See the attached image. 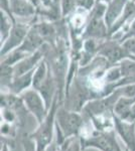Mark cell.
I'll use <instances>...</instances> for the list:
<instances>
[{
	"label": "cell",
	"instance_id": "obj_17",
	"mask_svg": "<svg viewBox=\"0 0 135 151\" xmlns=\"http://www.w3.org/2000/svg\"><path fill=\"white\" fill-rule=\"evenodd\" d=\"M14 23H15V21L9 17L5 12H0V40H1V43L4 42L6 38L8 37Z\"/></svg>",
	"mask_w": 135,
	"mask_h": 151
},
{
	"label": "cell",
	"instance_id": "obj_9",
	"mask_svg": "<svg viewBox=\"0 0 135 151\" xmlns=\"http://www.w3.org/2000/svg\"><path fill=\"white\" fill-rule=\"evenodd\" d=\"M114 129L122 140L124 141L126 148L129 151H135V122H127L121 120L113 113Z\"/></svg>",
	"mask_w": 135,
	"mask_h": 151
},
{
	"label": "cell",
	"instance_id": "obj_21",
	"mask_svg": "<svg viewBox=\"0 0 135 151\" xmlns=\"http://www.w3.org/2000/svg\"><path fill=\"white\" fill-rule=\"evenodd\" d=\"M62 17H67L77 8V0H60Z\"/></svg>",
	"mask_w": 135,
	"mask_h": 151
},
{
	"label": "cell",
	"instance_id": "obj_12",
	"mask_svg": "<svg viewBox=\"0 0 135 151\" xmlns=\"http://www.w3.org/2000/svg\"><path fill=\"white\" fill-rule=\"evenodd\" d=\"M134 18H135V2L132 1V0H129L128 3L125 6L122 14L118 18V20L109 28V32H108L109 37H111L113 35H115V33L118 32L121 29H123L125 26L128 25Z\"/></svg>",
	"mask_w": 135,
	"mask_h": 151
},
{
	"label": "cell",
	"instance_id": "obj_14",
	"mask_svg": "<svg viewBox=\"0 0 135 151\" xmlns=\"http://www.w3.org/2000/svg\"><path fill=\"white\" fill-rule=\"evenodd\" d=\"M128 1L129 0H112L108 4L106 14H105V21H106L108 28L111 27L118 20Z\"/></svg>",
	"mask_w": 135,
	"mask_h": 151
},
{
	"label": "cell",
	"instance_id": "obj_29",
	"mask_svg": "<svg viewBox=\"0 0 135 151\" xmlns=\"http://www.w3.org/2000/svg\"><path fill=\"white\" fill-rule=\"evenodd\" d=\"M1 151H9L8 150V147H7V145L6 144H4L3 145V148H2V150Z\"/></svg>",
	"mask_w": 135,
	"mask_h": 151
},
{
	"label": "cell",
	"instance_id": "obj_22",
	"mask_svg": "<svg viewBox=\"0 0 135 151\" xmlns=\"http://www.w3.org/2000/svg\"><path fill=\"white\" fill-rule=\"evenodd\" d=\"M97 0H77V8H81L82 10L90 13L95 7Z\"/></svg>",
	"mask_w": 135,
	"mask_h": 151
},
{
	"label": "cell",
	"instance_id": "obj_30",
	"mask_svg": "<svg viewBox=\"0 0 135 151\" xmlns=\"http://www.w3.org/2000/svg\"><path fill=\"white\" fill-rule=\"evenodd\" d=\"M125 151H129L128 149H127V148H126V149H125Z\"/></svg>",
	"mask_w": 135,
	"mask_h": 151
},
{
	"label": "cell",
	"instance_id": "obj_25",
	"mask_svg": "<svg viewBox=\"0 0 135 151\" xmlns=\"http://www.w3.org/2000/svg\"><path fill=\"white\" fill-rule=\"evenodd\" d=\"M82 150L83 149H82V145H81L80 138L79 139H75V137L71 138L66 151H82Z\"/></svg>",
	"mask_w": 135,
	"mask_h": 151
},
{
	"label": "cell",
	"instance_id": "obj_1",
	"mask_svg": "<svg viewBox=\"0 0 135 151\" xmlns=\"http://www.w3.org/2000/svg\"><path fill=\"white\" fill-rule=\"evenodd\" d=\"M58 96L51 105L48 116L34 132L31 134V138L35 142V151H45L53 138V130L56 128V113L58 108Z\"/></svg>",
	"mask_w": 135,
	"mask_h": 151
},
{
	"label": "cell",
	"instance_id": "obj_19",
	"mask_svg": "<svg viewBox=\"0 0 135 151\" xmlns=\"http://www.w3.org/2000/svg\"><path fill=\"white\" fill-rule=\"evenodd\" d=\"M123 78H135V58H127L119 63Z\"/></svg>",
	"mask_w": 135,
	"mask_h": 151
},
{
	"label": "cell",
	"instance_id": "obj_23",
	"mask_svg": "<svg viewBox=\"0 0 135 151\" xmlns=\"http://www.w3.org/2000/svg\"><path fill=\"white\" fill-rule=\"evenodd\" d=\"M121 43L130 57L135 58V37H128Z\"/></svg>",
	"mask_w": 135,
	"mask_h": 151
},
{
	"label": "cell",
	"instance_id": "obj_6",
	"mask_svg": "<svg viewBox=\"0 0 135 151\" xmlns=\"http://www.w3.org/2000/svg\"><path fill=\"white\" fill-rule=\"evenodd\" d=\"M97 55L104 58L111 65H118L124 58H131L120 41L110 37L101 41Z\"/></svg>",
	"mask_w": 135,
	"mask_h": 151
},
{
	"label": "cell",
	"instance_id": "obj_13",
	"mask_svg": "<svg viewBox=\"0 0 135 151\" xmlns=\"http://www.w3.org/2000/svg\"><path fill=\"white\" fill-rule=\"evenodd\" d=\"M33 73H34V70H31V72L26 73V74L14 77L12 82L10 83V85L7 88L9 93L19 96V95L21 93H23L24 91H26L27 89L32 87Z\"/></svg>",
	"mask_w": 135,
	"mask_h": 151
},
{
	"label": "cell",
	"instance_id": "obj_18",
	"mask_svg": "<svg viewBox=\"0 0 135 151\" xmlns=\"http://www.w3.org/2000/svg\"><path fill=\"white\" fill-rule=\"evenodd\" d=\"M28 53L24 52L23 50H21L19 47L13 50L12 52H8L6 55L1 58V64L10 65V67H13L14 65H16L18 62H20L22 58L25 57H27Z\"/></svg>",
	"mask_w": 135,
	"mask_h": 151
},
{
	"label": "cell",
	"instance_id": "obj_24",
	"mask_svg": "<svg viewBox=\"0 0 135 151\" xmlns=\"http://www.w3.org/2000/svg\"><path fill=\"white\" fill-rule=\"evenodd\" d=\"M118 90L122 97L135 98V83L128 84V85H126V86H123L121 88H118Z\"/></svg>",
	"mask_w": 135,
	"mask_h": 151
},
{
	"label": "cell",
	"instance_id": "obj_15",
	"mask_svg": "<svg viewBox=\"0 0 135 151\" xmlns=\"http://www.w3.org/2000/svg\"><path fill=\"white\" fill-rule=\"evenodd\" d=\"M135 103V98H126V97H120L114 107L113 113L118 118L124 121H128L131 108Z\"/></svg>",
	"mask_w": 135,
	"mask_h": 151
},
{
	"label": "cell",
	"instance_id": "obj_26",
	"mask_svg": "<svg viewBox=\"0 0 135 151\" xmlns=\"http://www.w3.org/2000/svg\"><path fill=\"white\" fill-rule=\"evenodd\" d=\"M0 7H1V11L5 12L7 15L10 18L13 19L16 22V19L14 18V16L11 13V9H10V0H0Z\"/></svg>",
	"mask_w": 135,
	"mask_h": 151
},
{
	"label": "cell",
	"instance_id": "obj_27",
	"mask_svg": "<svg viewBox=\"0 0 135 151\" xmlns=\"http://www.w3.org/2000/svg\"><path fill=\"white\" fill-rule=\"evenodd\" d=\"M2 116H3L4 121L7 123L12 122L15 119V114L13 113L11 108H3V110H2Z\"/></svg>",
	"mask_w": 135,
	"mask_h": 151
},
{
	"label": "cell",
	"instance_id": "obj_8",
	"mask_svg": "<svg viewBox=\"0 0 135 151\" xmlns=\"http://www.w3.org/2000/svg\"><path fill=\"white\" fill-rule=\"evenodd\" d=\"M11 13L16 21L33 24L34 16L38 15V7L30 0H10Z\"/></svg>",
	"mask_w": 135,
	"mask_h": 151
},
{
	"label": "cell",
	"instance_id": "obj_10",
	"mask_svg": "<svg viewBox=\"0 0 135 151\" xmlns=\"http://www.w3.org/2000/svg\"><path fill=\"white\" fill-rule=\"evenodd\" d=\"M43 58H45V50H43V47L38 52L28 55L27 57L22 58L20 62H18L16 65H13L14 77L21 76L23 74H26V73L31 72V70H34Z\"/></svg>",
	"mask_w": 135,
	"mask_h": 151
},
{
	"label": "cell",
	"instance_id": "obj_28",
	"mask_svg": "<svg viewBox=\"0 0 135 151\" xmlns=\"http://www.w3.org/2000/svg\"><path fill=\"white\" fill-rule=\"evenodd\" d=\"M70 140H71V138L66 141V142L64 143L63 145H61L58 151H66V150H67V147H68V145H69V142H70Z\"/></svg>",
	"mask_w": 135,
	"mask_h": 151
},
{
	"label": "cell",
	"instance_id": "obj_4",
	"mask_svg": "<svg viewBox=\"0 0 135 151\" xmlns=\"http://www.w3.org/2000/svg\"><path fill=\"white\" fill-rule=\"evenodd\" d=\"M120 97L122 96L120 94L119 90L117 89L110 95L93 99L86 104L82 113L87 115L90 119L93 118V117L113 114L114 107Z\"/></svg>",
	"mask_w": 135,
	"mask_h": 151
},
{
	"label": "cell",
	"instance_id": "obj_16",
	"mask_svg": "<svg viewBox=\"0 0 135 151\" xmlns=\"http://www.w3.org/2000/svg\"><path fill=\"white\" fill-rule=\"evenodd\" d=\"M48 74H50V65H48V62L43 58L38 64V67L35 68V70H34L32 78V87L31 88H33L35 90L38 89L45 82V80L48 78Z\"/></svg>",
	"mask_w": 135,
	"mask_h": 151
},
{
	"label": "cell",
	"instance_id": "obj_20",
	"mask_svg": "<svg viewBox=\"0 0 135 151\" xmlns=\"http://www.w3.org/2000/svg\"><path fill=\"white\" fill-rule=\"evenodd\" d=\"M0 78H1V89H7L14 78L13 67L1 64V67H0Z\"/></svg>",
	"mask_w": 135,
	"mask_h": 151
},
{
	"label": "cell",
	"instance_id": "obj_11",
	"mask_svg": "<svg viewBox=\"0 0 135 151\" xmlns=\"http://www.w3.org/2000/svg\"><path fill=\"white\" fill-rule=\"evenodd\" d=\"M45 43L46 42L45 38L40 35V32L36 30V28L34 27V25L32 24L30 29H29L27 35H26L25 40L22 42V45L19 47V48L21 50H23L24 52L31 55V53L40 50Z\"/></svg>",
	"mask_w": 135,
	"mask_h": 151
},
{
	"label": "cell",
	"instance_id": "obj_2",
	"mask_svg": "<svg viewBox=\"0 0 135 151\" xmlns=\"http://www.w3.org/2000/svg\"><path fill=\"white\" fill-rule=\"evenodd\" d=\"M84 118L79 112L68 110L60 105L56 113V126L60 128L66 139L77 137L83 129Z\"/></svg>",
	"mask_w": 135,
	"mask_h": 151
},
{
	"label": "cell",
	"instance_id": "obj_3",
	"mask_svg": "<svg viewBox=\"0 0 135 151\" xmlns=\"http://www.w3.org/2000/svg\"><path fill=\"white\" fill-rule=\"evenodd\" d=\"M82 149L96 148L100 151H122L115 138L114 130L95 131L87 137H81Z\"/></svg>",
	"mask_w": 135,
	"mask_h": 151
},
{
	"label": "cell",
	"instance_id": "obj_7",
	"mask_svg": "<svg viewBox=\"0 0 135 151\" xmlns=\"http://www.w3.org/2000/svg\"><path fill=\"white\" fill-rule=\"evenodd\" d=\"M32 24L21 22V21H16L12 27L8 37L6 38L4 42L1 43L0 47V57H4L8 52H12L13 50L19 47L25 40L29 29H30Z\"/></svg>",
	"mask_w": 135,
	"mask_h": 151
},
{
	"label": "cell",
	"instance_id": "obj_5",
	"mask_svg": "<svg viewBox=\"0 0 135 151\" xmlns=\"http://www.w3.org/2000/svg\"><path fill=\"white\" fill-rule=\"evenodd\" d=\"M19 96L22 100L24 107L27 109L29 113L32 114V116L38 120V124L43 122L48 116L50 110L46 107L45 100L40 92L33 88H29Z\"/></svg>",
	"mask_w": 135,
	"mask_h": 151
}]
</instances>
